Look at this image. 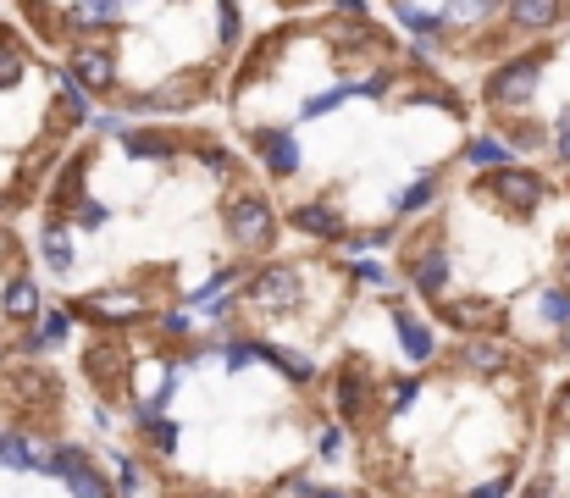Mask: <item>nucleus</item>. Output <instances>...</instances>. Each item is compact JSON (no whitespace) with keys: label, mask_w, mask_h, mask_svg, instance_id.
Instances as JSON below:
<instances>
[{"label":"nucleus","mask_w":570,"mask_h":498,"mask_svg":"<svg viewBox=\"0 0 570 498\" xmlns=\"http://www.w3.org/2000/svg\"><path fill=\"white\" fill-rule=\"evenodd\" d=\"M537 61L526 56V61H515V67H504V72H493V83H487V100L493 106H526V100L537 95Z\"/></svg>","instance_id":"1"},{"label":"nucleus","mask_w":570,"mask_h":498,"mask_svg":"<svg viewBox=\"0 0 570 498\" xmlns=\"http://www.w3.org/2000/svg\"><path fill=\"white\" fill-rule=\"evenodd\" d=\"M45 465H50V471H56L67 487H72V498H111L106 476H95V471H89V465H84V454H78V449H56Z\"/></svg>","instance_id":"2"},{"label":"nucleus","mask_w":570,"mask_h":498,"mask_svg":"<svg viewBox=\"0 0 570 498\" xmlns=\"http://www.w3.org/2000/svg\"><path fill=\"white\" fill-rule=\"evenodd\" d=\"M227 227H233L238 244H266L272 238V211H266V200H238L227 211Z\"/></svg>","instance_id":"3"},{"label":"nucleus","mask_w":570,"mask_h":498,"mask_svg":"<svg viewBox=\"0 0 570 498\" xmlns=\"http://www.w3.org/2000/svg\"><path fill=\"white\" fill-rule=\"evenodd\" d=\"M487 189L499 194L504 205H515V211H532V205L543 200V183H537L532 172H515V166H510V172H499V178L487 183Z\"/></svg>","instance_id":"4"},{"label":"nucleus","mask_w":570,"mask_h":498,"mask_svg":"<svg viewBox=\"0 0 570 498\" xmlns=\"http://www.w3.org/2000/svg\"><path fill=\"white\" fill-rule=\"evenodd\" d=\"M72 72H78L84 89H111V83H117V61H111V50H78V56H72Z\"/></svg>","instance_id":"5"},{"label":"nucleus","mask_w":570,"mask_h":498,"mask_svg":"<svg viewBox=\"0 0 570 498\" xmlns=\"http://www.w3.org/2000/svg\"><path fill=\"white\" fill-rule=\"evenodd\" d=\"M255 150L266 155V166H272L277 178H288V172L299 166V144H294V133H261V139H255Z\"/></svg>","instance_id":"6"},{"label":"nucleus","mask_w":570,"mask_h":498,"mask_svg":"<svg viewBox=\"0 0 570 498\" xmlns=\"http://www.w3.org/2000/svg\"><path fill=\"white\" fill-rule=\"evenodd\" d=\"M255 299H261V305H294V299H299V277L277 266V272H266L261 283H255Z\"/></svg>","instance_id":"7"},{"label":"nucleus","mask_w":570,"mask_h":498,"mask_svg":"<svg viewBox=\"0 0 570 498\" xmlns=\"http://www.w3.org/2000/svg\"><path fill=\"white\" fill-rule=\"evenodd\" d=\"M294 227H305V233H316V238H338V216L327 211V205H299Z\"/></svg>","instance_id":"8"},{"label":"nucleus","mask_w":570,"mask_h":498,"mask_svg":"<svg viewBox=\"0 0 570 498\" xmlns=\"http://www.w3.org/2000/svg\"><path fill=\"white\" fill-rule=\"evenodd\" d=\"M515 17H521L526 28H548L559 17V0H515Z\"/></svg>","instance_id":"9"},{"label":"nucleus","mask_w":570,"mask_h":498,"mask_svg":"<svg viewBox=\"0 0 570 498\" xmlns=\"http://www.w3.org/2000/svg\"><path fill=\"white\" fill-rule=\"evenodd\" d=\"M333 399H338V410H344V415H360V410H366V382L349 371V377H338V393H333Z\"/></svg>","instance_id":"10"},{"label":"nucleus","mask_w":570,"mask_h":498,"mask_svg":"<svg viewBox=\"0 0 570 498\" xmlns=\"http://www.w3.org/2000/svg\"><path fill=\"white\" fill-rule=\"evenodd\" d=\"M200 89V78H172V83H161L150 95V106H189V95Z\"/></svg>","instance_id":"11"},{"label":"nucleus","mask_w":570,"mask_h":498,"mask_svg":"<svg viewBox=\"0 0 570 498\" xmlns=\"http://www.w3.org/2000/svg\"><path fill=\"white\" fill-rule=\"evenodd\" d=\"M39 310V288L34 283H12L6 288V316H34Z\"/></svg>","instance_id":"12"},{"label":"nucleus","mask_w":570,"mask_h":498,"mask_svg":"<svg viewBox=\"0 0 570 498\" xmlns=\"http://www.w3.org/2000/svg\"><path fill=\"white\" fill-rule=\"evenodd\" d=\"M465 366H476V371H499V366H504V349H499V344H482V338H476V344H465Z\"/></svg>","instance_id":"13"},{"label":"nucleus","mask_w":570,"mask_h":498,"mask_svg":"<svg viewBox=\"0 0 570 498\" xmlns=\"http://www.w3.org/2000/svg\"><path fill=\"white\" fill-rule=\"evenodd\" d=\"M0 465H12V471H28V465H39V454L28 449L23 438H0Z\"/></svg>","instance_id":"14"},{"label":"nucleus","mask_w":570,"mask_h":498,"mask_svg":"<svg viewBox=\"0 0 570 498\" xmlns=\"http://www.w3.org/2000/svg\"><path fill=\"white\" fill-rule=\"evenodd\" d=\"M416 283L427 288V294H438V288L449 283V261H443V255H427V261L416 266Z\"/></svg>","instance_id":"15"},{"label":"nucleus","mask_w":570,"mask_h":498,"mask_svg":"<svg viewBox=\"0 0 570 498\" xmlns=\"http://www.w3.org/2000/svg\"><path fill=\"white\" fill-rule=\"evenodd\" d=\"M117 6H122V0H84V6H78V28L111 23V17H117Z\"/></svg>","instance_id":"16"},{"label":"nucleus","mask_w":570,"mask_h":498,"mask_svg":"<svg viewBox=\"0 0 570 498\" xmlns=\"http://www.w3.org/2000/svg\"><path fill=\"white\" fill-rule=\"evenodd\" d=\"M255 355L277 360V371H283V377H294V382H305V377H310V360H305V355H277V349H255Z\"/></svg>","instance_id":"17"},{"label":"nucleus","mask_w":570,"mask_h":498,"mask_svg":"<svg viewBox=\"0 0 570 498\" xmlns=\"http://www.w3.org/2000/svg\"><path fill=\"white\" fill-rule=\"evenodd\" d=\"M399 338H404V349H410V360H427L432 355V338L416 327V321H399Z\"/></svg>","instance_id":"18"},{"label":"nucleus","mask_w":570,"mask_h":498,"mask_svg":"<svg viewBox=\"0 0 570 498\" xmlns=\"http://www.w3.org/2000/svg\"><path fill=\"white\" fill-rule=\"evenodd\" d=\"M471 161L476 166H504V144L499 139H476L471 144Z\"/></svg>","instance_id":"19"},{"label":"nucleus","mask_w":570,"mask_h":498,"mask_svg":"<svg viewBox=\"0 0 570 498\" xmlns=\"http://www.w3.org/2000/svg\"><path fill=\"white\" fill-rule=\"evenodd\" d=\"M45 255H50V266H61V272L72 266V244H67L61 233H50V238H45Z\"/></svg>","instance_id":"20"},{"label":"nucleus","mask_w":570,"mask_h":498,"mask_svg":"<svg viewBox=\"0 0 570 498\" xmlns=\"http://www.w3.org/2000/svg\"><path fill=\"white\" fill-rule=\"evenodd\" d=\"M543 310H548V316L559 321V327H565V321H570V294H559V288H548V294H543Z\"/></svg>","instance_id":"21"},{"label":"nucleus","mask_w":570,"mask_h":498,"mask_svg":"<svg viewBox=\"0 0 570 498\" xmlns=\"http://www.w3.org/2000/svg\"><path fill=\"white\" fill-rule=\"evenodd\" d=\"M349 95H355V89H333V95H316V100H310V106H305V117H321V111H333V106H344Z\"/></svg>","instance_id":"22"},{"label":"nucleus","mask_w":570,"mask_h":498,"mask_svg":"<svg viewBox=\"0 0 570 498\" xmlns=\"http://www.w3.org/2000/svg\"><path fill=\"white\" fill-rule=\"evenodd\" d=\"M427 200H432V178H421V183H410V194H404V211H421Z\"/></svg>","instance_id":"23"},{"label":"nucleus","mask_w":570,"mask_h":498,"mask_svg":"<svg viewBox=\"0 0 570 498\" xmlns=\"http://www.w3.org/2000/svg\"><path fill=\"white\" fill-rule=\"evenodd\" d=\"M404 28H416V34L427 28V34H432V28H438V17H432V12H416V6H404Z\"/></svg>","instance_id":"24"},{"label":"nucleus","mask_w":570,"mask_h":498,"mask_svg":"<svg viewBox=\"0 0 570 498\" xmlns=\"http://www.w3.org/2000/svg\"><path fill=\"white\" fill-rule=\"evenodd\" d=\"M17 72H23V61H17L12 50H0V89H6V83H17Z\"/></svg>","instance_id":"25"},{"label":"nucleus","mask_w":570,"mask_h":498,"mask_svg":"<svg viewBox=\"0 0 570 498\" xmlns=\"http://www.w3.org/2000/svg\"><path fill=\"white\" fill-rule=\"evenodd\" d=\"M61 332H67V316H61V310H50V316H45V332H39V338L50 344V338H61Z\"/></svg>","instance_id":"26"},{"label":"nucleus","mask_w":570,"mask_h":498,"mask_svg":"<svg viewBox=\"0 0 570 498\" xmlns=\"http://www.w3.org/2000/svg\"><path fill=\"white\" fill-rule=\"evenodd\" d=\"M482 6H499V0H454L449 12H454V17H476Z\"/></svg>","instance_id":"27"},{"label":"nucleus","mask_w":570,"mask_h":498,"mask_svg":"<svg viewBox=\"0 0 570 498\" xmlns=\"http://www.w3.org/2000/svg\"><path fill=\"white\" fill-rule=\"evenodd\" d=\"M128 150H133V155H167V144H161V139H133Z\"/></svg>","instance_id":"28"},{"label":"nucleus","mask_w":570,"mask_h":498,"mask_svg":"<svg viewBox=\"0 0 570 498\" xmlns=\"http://www.w3.org/2000/svg\"><path fill=\"white\" fill-rule=\"evenodd\" d=\"M222 39H238V12L233 6H222Z\"/></svg>","instance_id":"29"},{"label":"nucleus","mask_w":570,"mask_h":498,"mask_svg":"<svg viewBox=\"0 0 570 498\" xmlns=\"http://www.w3.org/2000/svg\"><path fill=\"white\" fill-rule=\"evenodd\" d=\"M471 498H504V487H499V482H493V487H476Z\"/></svg>","instance_id":"30"},{"label":"nucleus","mask_w":570,"mask_h":498,"mask_svg":"<svg viewBox=\"0 0 570 498\" xmlns=\"http://www.w3.org/2000/svg\"><path fill=\"white\" fill-rule=\"evenodd\" d=\"M559 150H565V161H570V128H565V139H559Z\"/></svg>","instance_id":"31"},{"label":"nucleus","mask_w":570,"mask_h":498,"mask_svg":"<svg viewBox=\"0 0 570 498\" xmlns=\"http://www.w3.org/2000/svg\"><path fill=\"white\" fill-rule=\"evenodd\" d=\"M565 272H570V244H565Z\"/></svg>","instance_id":"32"}]
</instances>
